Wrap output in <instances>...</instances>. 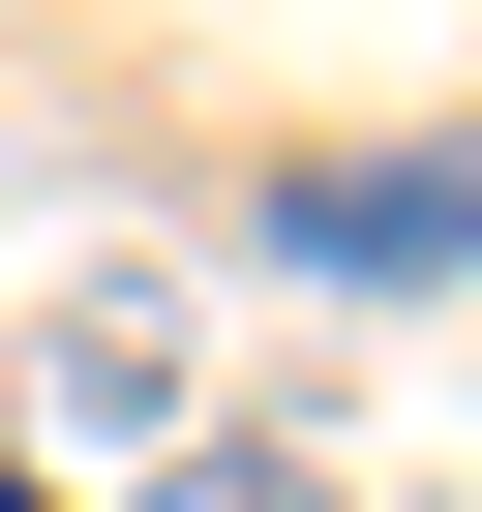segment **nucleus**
Here are the masks:
<instances>
[{"mask_svg": "<svg viewBox=\"0 0 482 512\" xmlns=\"http://www.w3.org/2000/svg\"><path fill=\"white\" fill-rule=\"evenodd\" d=\"M151 512H332V482H302V452H181Z\"/></svg>", "mask_w": 482, "mask_h": 512, "instance_id": "2", "label": "nucleus"}, {"mask_svg": "<svg viewBox=\"0 0 482 512\" xmlns=\"http://www.w3.org/2000/svg\"><path fill=\"white\" fill-rule=\"evenodd\" d=\"M302 272H362V302L482 272V151H392V181H302Z\"/></svg>", "mask_w": 482, "mask_h": 512, "instance_id": "1", "label": "nucleus"}]
</instances>
